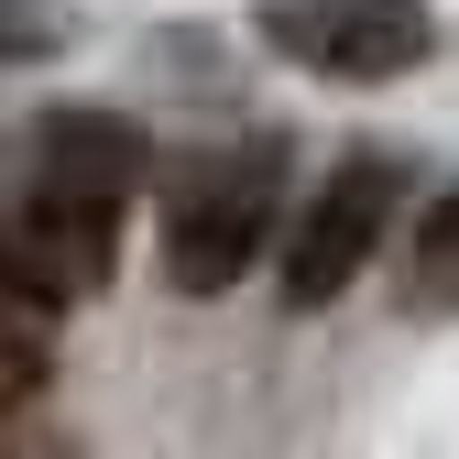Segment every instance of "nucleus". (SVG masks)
Here are the masks:
<instances>
[{"mask_svg":"<svg viewBox=\"0 0 459 459\" xmlns=\"http://www.w3.org/2000/svg\"><path fill=\"white\" fill-rule=\"evenodd\" d=\"M143 164H153V143L121 109H55L33 132V197H22V230H12V273H22L33 307H66V296L109 284Z\"/></svg>","mask_w":459,"mask_h":459,"instance_id":"obj_1","label":"nucleus"},{"mask_svg":"<svg viewBox=\"0 0 459 459\" xmlns=\"http://www.w3.org/2000/svg\"><path fill=\"white\" fill-rule=\"evenodd\" d=\"M273 208H284V153L273 143L197 153L164 186V284L176 296H230L252 273V252L273 241Z\"/></svg>","mask_w":459,"mask_h":459,"instance_id":"obj_2","label":"nucleus"},{"mask_svg":"<svg viewBox=\"0 0 459 459\" xmlns=\"http://www.w3.org/2000/svg\"><path fill=\"white\" fill-rule=\"evenodd\" d=\"M394 208H405V164H394V153H351V164L307 197L296 241H284V307H328L339 284L383 252Z\"/></svg>","mask_w":459,"mask_h":459,"instance_id":"obj_3","label":"nucleus"},{"mask_svg":"<svg viewBox=\"0 0 459 459\" xmlns=\"http://www.w3.org/2000/svg\"><path fill=\"white\" fill-rule=\"evenodd\" d=\"M263 33L296 55V66L351 77V88L427 66V44H437L427 0H263Z\"/></svg>","mask_w":459,"mask_h":459,"instance_id":"obj_4","label":"nucleus"},{"mask_svg":"<svg viewBox=\"0 0 459 459\" xmlns=\"http://www.w3.org/2000/svg\"><path fill=\"white\" fill-rule=\"evenodd\" d=\"M416 296L427 307H459V186L427 208V230H416Z\"/></svg>","mask_w":459,"mask_h":459,"instance_id":"obj_5","label":"nucleus"},{"mask_svg":"<svg viewBox=\"0 0 459 459\" xmlns=\"http://www.w3.org/2000/svg\"><path fill=\"white\" fill-rule=\"evenodd\" d=\"M55 44H66V0H0V66H33Z\"/></svg>","mask_w":459,"mask_h":459,"instance_id":"obj_6","label":"nucleus"},{"mask_svg":"<svg viewBox=\"0 0 459 459\" xmlns=\"http://www.w3.org/2000/svg\"><path fill=\"white\" fill-rule=\"evenodd\" d=\"M0 284H22V273H12V241H0Z\"/></svg>","mask_w":459,"mask_h":459,"instance_id":"obj_7","label":"nucleus"}]
</instances>
